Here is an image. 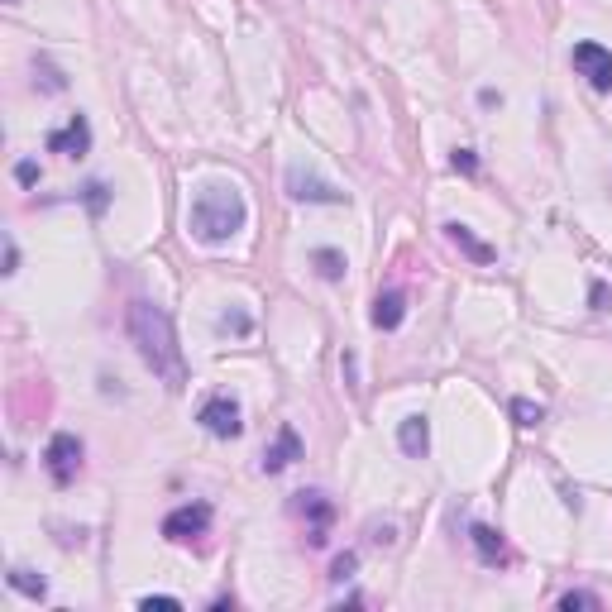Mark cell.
Here are the masks:
<instances>
[{
	"label": "cell",
	"mask_w": 612,
	"mask_h": 612,
	"mask_svg": "<svg viewBox=\"0 0 612 612\" xmlns=\"http://www.w3.org/2000/svg\"><path fill=\"white\" fill-rule=\"evenodd\" d=\"M125 330H130L134 350L144 359V369L153 378H163L168 388H182L187 383V359H182V345H177V330H173V316L163 311V306L153 302H130L125 311Z\"/></svg>",
	"instance_id": "6da1fadb"
},
{
	"label": "cell",
	"mask_w": 612,
	"mask_h": 612,
	"mask_svg": "<svg viewBox=\"0 0 612 612\" xmlns=\"http://www.w3.org/2000/svg\"><path fill=\"white\" fill-rule=\"evenodd\" d=\"M20 268V249H15V240H5V273H15Z\"/></svg>",
	"instance_id": "d4e9b609"
},
{
	"label": "cell",
	"mask_w": 612,
	"mask_h": 612,
	"mask_svg": "<svg viewBox=\"0 0 612 612\" xmlns=\"http://www.w3.org/2000/svg\"><path fill=\"white\" fill-rule=\"evenodd\" d=\"M244 220H249V206L235 187H225V182H211V187H201L197 201H192V235L201 244H225L230 235H240Z\"/></svg>",
	"instance_id": "7a4b0ae2"
},
{
	"label": "cell",
	"mask_w": 612,
	"mask_h": 612,
	"mask_svg": "<svg viewBox=\"0 0 612 612\" xmlns=\"http://www.w3.org/2000/svg\"><path fill=\"white\" fill-rule=\"evenodd\" d=\"M283 182H287V197H292V201H316V206H340V201H345V192H340L335 182L306 173L302 163H292Z\"/></svg>",
	"instance_id": "5b68a950"
},
{
	"label": "cell",
	"mask_w": 612,
	"mask_h": 612,
	"mask_svg": "<svg viewBox=\"0 0 612 612\" xmlns=\"http://www.w3.org/2000/svg\"><path fill=\"white\" fill-rule=\"evenodd\" d=\"M87 149H91V125H87V115H72L63 130L48 134V153H63V158H82Z\"/></svg>",
	"instance_id": "ba28073f"
},
{
	"label": "cell",
	"mask_w": 612,
	"mask_h": 612,
	"mask_svg": "<svg viewBox=\"0 0 612 612\" xmlns=\"http://www.w3.org/2000/svg\"><path fill=\"white\" fill-rule=\"evenodd\" d=\"M311 263H316V273H321L326 283H340V278H345V254H340V249H316Z\"/></svg>",
	"instance_id": "2e32d148"
},
{
	"label": "cell",
	"mask_w": 612,
	"mask_h": 612,
	"mask_svg": "<svg viewBox=\"0 0 612 612\" xmlns=\"http://www.w3.org/2000/svg\"><path fill=\"white\" fill-rule=\"evenodd\" d=\"M455 168H459V173H479V158H474V149H455Z\"/></svg>",
	"instance_id": "cb8c5ba5"
},
{
	"label": "cell",
	"mask_w": 612,
	"mask_h": 612,
	"mask_svg": "<svg viewBox=\"0 0 612 612\" xmlns=\"http://www.w3.org/2000/svg\"><path fill=\"white\" fill-rule=\"evenodd\" d=\"M560 608L574 612V608H598V593H584V589H569L565 598H560Z\"/></svg>",
	"instance_id": "ffe728a7"
},
{
	"label": "cell",
	"mask_w": 612,
	"mask_h": 612,
	"mask_svg": "<svg viewBox=\"0 0 612 612\" xmlns=\"http://www.w3.org/2000/svg\"><path fill=\"white\" fill-rule=\"evenodd\" d=\"M297 498H302V503H297V512L311 522V546H326V526H330V517H335L330 498H326V493H297Z\"/></svg>",
	"instance_id": "30bf717a"
},
{
	"label": "cell",
	"mask_w": 612,
	"mask_h": 612,
	"mask_svg": "<svg viewBox=\"0 0 612 612\" xmlns=\"http://www.w3.org/2000/svg\"><path fill=\"white\" fill-rule=\"evenodd\" d=\"M211 531V507L206 503H182L173 507L168 517H163V536L177 541V546H187V541H201Z\"/></svg>",
	"instance_id": "8992f818"
},
{
	"label": "cell",
	"mask_w": 612,
	"mask_h": 612,
	"mask_svg": "<svg viewBox=\"0 0 612 612\" xmlns=\"http://www.w3.org/2000/svg\"><path fill=\"white\" fill-rule=\"evenodd\" d=\"M354 569H359V555H354V550H345V555H335V565H330V579L340 584V579H350Z\"/></svg>",
	"instance_id": "d6986e66"
},
{
	"label": "cell",
	"mask_w": 612,
	"mask_h": 612,
	"mask_svg": "<svg viewBox=\"0 0 612 612\" xmlns=\"http://www.w3.org/2000/svg\"><path fill=\"white\" fill-rule=\"evenodd\" d=\"M469 541H474V550H479L483 565H507V541L493 531V526H474V531H469Z\"/></svg>",
	"instance_id": "4fadbf2b"
},
{
	"label": "cell",
	"mask_w": 612,
	"mask_h": 612,
	"mask_svg": "<svg viewBox=\"0 0 612 612\" xmlns=\"http://www.w3.org/2000/svg\"><path fill=\"white\" fill-rule=\"evenodd\" d=\"M292 459H302V436L292 426H278V440L263 450V474H283Z\"/></svg>",
	"instance_id": "9c48e42d"
},
{
	"label": "cell",
	"mask_w": 612,
	"mask_h": 612,
	"mask_svg": "<svg viewBox=\"0 0 612 612\" xmlns=\"http://www.w3.org/2000/svg\"><path fill=\"white\" fill-rule=\"evenodd\" d=\"M402 321H407V297H402V292H378V302H373V326L397 330Z\"/></svg>",
	"instance_id": "7c38bea8"
},
{
	"label": "cell",
	"mask_w": 612,
	"mask_h": 612,
	"mask_svg": "<svg viewBox=\"0 0 612 612\" xmlns=\"http://www.w3.org/2000/svg\"><path fill=\"white\" fill-rule=\"evenodd\" d=\"M15 177H20V187H34V182H39V163H34V158L15 163Z\"/></svg>",
	"instance_id": "7402d4cb"
},
{
	"label": "cell",
	"mask_w": 612,
	"mask_h": 612,
	"mask_svg": "<svg viewBox=\"0 0 612 612\" xmlns=\"http://www.w3.org/2000/svg\"><path fill=\"white\" fill-rule=\"evenodd\" d=\"M220 330H225V335H249L254 321H249L244 311H225V316H220Z\"/></svg>",
	"instance_id": "ac0fdd59"
},
{
	"label": "cell",
	"mask_w": 612,
	"mask_h": 612,
	"mask_svg": "<svg viewBox=\"0 0 612 612\" xmlns=\"http://www.w3.org/2000/svg\"><path fill=\"white\" fill-rule=\"evenodd\" d=\"M397 445H402V455L421 459L431 450V426H426V416H407L402 426H397Z\"/></svg>",
	"instance_id": "8fae6325"
},
{
	"label": "cell",
	"mask_w": 612,
	"mask_h": 612,
	"mask_svg": "<svg viewBox=\"0 0 612 612\" xmlns=\"http://www.w3.org/2000/svg\"><path fill=\"white\" fill-rule=\"evenodd\" d=\"M5 584H10L15 593H24V598H48V584L34 574V569H10V574H5Z\"/></svg>",
	"instance_id": "9a60e30c"
},
{
	"label": "cell",
	"mask_w": 612,
	"mask_h": 612,
	"mask_svg": "<svg viewBox=\"0 0 612 612\" xmlns=\"http://www.w3.org/2000/svg\"><path fill=\"white\" fill-rule=\"evenodd\" d=\"M541 416H546L541 402H531V397H512V421H517V426H536Z\"/></svg>",
	"instance_id": "e0dca14e"
},
{
	"label": "cell",
	"mask_w": 612,
	"mask_h": 612,
	"mask_svg": "<svg viewBox=\"0 0 612 612\" xmlns=\"http://www.w3.org/2000/svg\"><path fill=\"white\" fill-rule=\"evenodd\" d=\"M593 306H598V311L608 306V287H603V283H593Z\"/></svg>",
	"instance_id": "4316f807"
},
{
	"label": "cell",
	"mask_w": 612,
	"mask_h": 612,
	"mask_svg": "<svg viewBox=\"0 0 612 612\" xmlns=\"http://www.w3.org/2000/svg\"><path fill=\"white\" fill-rule=\"evenodd\" d=\"M569 63H574V72H579L593 91H612V48L584 39V44H574Z\"/></svg>",
	"instance_id": "3957f363"
},
{
	"label": "cell",
	"mask_w": 612,
	"mask_h": 612,
	"mask_svg": "<svg viewBox=\"0 0 612 612\" xmlns=\"http://www.w3.org/2000/svg\"><path fill=\"white\" fill-rule=\"evenodd\" d=\"M10 5H15V0H10Z\"/></svg>",
	"instance_id": "83f0119b"
},
{
	"label": "cell",
	"mask_w": 612,
	"mask_h": 612,
	"mask_svg": "<svg viewBox=\"0 0 612 612\" xmlns=\"http://www.w3.org/2000/svg\"><path fill=\"white\" fill-rule=\"evenodd\" d=\"M345 383L359 388V364H354V354H345Z\"/></svg>",
	"instance_id": "484cf974"
},
{
	"label": "cell",
	"mask_w": 612,
	"mask_h": 612,
	"mask_svg": "<svg viewBox=\"0 0 612 612\" xmlns=\"http://www.w3.org/2000/svg\"><path fill=\"white\" fill-rule=\"evenodd\" d=\"M197 421L216 440H235L244 431V416H240V402H235V397H211V402H201Z\"/></svg>",
	"instance_id": "52a82bcc"
},
{
	"label": "cell",
	"mask_w": 612,
	"mask_h": 612,
	"mask_svg": "<svg viewBox=\"0 0 612 612\" xmlns=\"http://www.w3.org/2000/svg\"><path fill=\"white\" fill-rule=\"evenodd\" d=\"M82 192H87V206L101 216V211H106V187H101V182H91V187H82Z\"/></svg>",
	"instance_id": "603a6c76"
},
{
	"label": "cell",
	"mask_w": 612,
	"mask_h": 612,
	"mask_svg": "<svg viewBox=\"0 0 612 612\" xmlns=\"http://www.w3.org/2000/svg\"><path fill=\"white\" fill-rule=\"evenodd\" d=\"M139 608H144V612H153V608H168V612H177V608H182V603H177V598H168V593H149V598H139Z\"/></svg>",
	"instance_id": "44dd1931"
},
{
	"label": "cell",
	"mask_w": 612,
	"mask_h": 612,
	"mask_svg": "<svg viewBox=\"0 0 612 612\" xmlns=\"http://www.w3.org/2000/svg\"><path fill=\"white\" fill-rule=\"evenodd\" d=\"M445 235H450V240H455L474 263H493V259H498V254H493V244L474 240V230H469V225H459V220H450V225H445Z\"/></svg>",
	"instance_id": "5bb4252c"
},
{
	"label": "cell",
	"mask_w": 612,
	"mask_h": 612,
	"mask_svg": "<svg viewBox=\"0 0 612 612\" xmlns=\"http://www.w3.org/2000/svg\"><path fill=\"white\" fill-rule=\"evenodd\" d=\"M44 469H48V479L67 488V483L77 479V469H82V440L72 436V431H58L44 450Z\"/></svg>",
	"instance_id": "277c9868"
}]
</instances>
